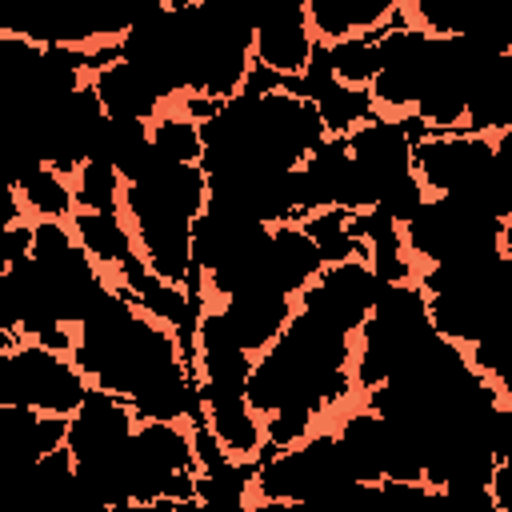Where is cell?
<instances>
[{
  "instance_id": "cell-2",
  "label": "cell",
  "mask_w": 512,
  "mask_h": 512,
  "mask_svg": "<svg viewBox=\"0 0 512 512\" xmlns=\"http://www.w3.org/2000/svg\"><path fill=\"white\" fill-rule=\"evenodd\" d=\"M92 88H96V96H100V104H104V112L112 120H144V124H152L168 108L164 92L128 60H116V64L100 68L92 76Z\"/></svg>"
},
{
  "instance_id": "cell-9",
  "label": "cell",
  "mask_w": 512,
  "mask_h": 512,
  "mask_svg": "<svg viewBox=\"0 0 512 512\" xmlns=\"http://www.w3.org/2000/svg\"><path fill=\"white\" fill-rule=\"evenodd\" d=\"M244 512H292L288 500H260V496H248Z\"/></svg>"
},
{
  "instance_id": "cell-4",
  "label": "cell",
  "mask_w": 512,
  "mask_h": 512,
  "mask_svg": "<svg viewBox=\"0 0 512 512\" xmlns=\"http://www.w3.org/2000/svg\"><path fill=\"white\" fill-rule=\"evenodd\" d=\"M324 256L320 248L308 240V232L300 224H272V248H268V272L276 280L280 292L300 296L320 272H324Z\"/></svg>"
},
{
  "instance_id": "cell-1",
  "label": "cell",
  "mask_w": 512,
  "mask_h": 512,
  "mask_svg": "<svg viewBox=\"0 0 512 512\" xmlns=\"http://www.w3.org/2000/svg\"><path fill=\"white\" fill-rule=\"evenodd\" d=\"M316 52V32L308 24V4H280L256 16V40H252V60L296 80L304 76L308 60Z\"/></svg>"
},
{
  "instance_id": "cell-7",
  "label": "cell",
  "mask_w": 512,
  "mask_h": 512,
  "mask_svg": "<svg viewBox=\"0 0 512 512\" xmlns=\"http://www.w3.org/2000/svg\"><path fill=\"white\" fill-rule=\"evenodd\" d=\"M316 108H320V120H324L328 136H352L356 128H364L376 116L372 92L368 88H348L340 80L316 100Z\"/></svg>"
},
{
  "instance_id": "cell-6",
  "label": "cell",
  "mask_w": 512,
  "mask_h": 512,
  "mask_svg": "<svg viewBox=\"0 0 512 512\" xmlns=\"http://www.w3.org/2000/svg\"><path fill=\"white\" fill-rule=\"evenodd\" d=\"M152 152L164 164H204V136L200 124L176 108H164L152 120Z\"/></svg>"
},
{
  "instance_id": "cell-3",
  "label": "cell",
  "mask_w": 512,
  "mask_h": 512,
  "mask_svg": "<svg viewBox=\"0 0 512 512\" xmlns=\"http://www.w3.org/2000/svg\"><path fill=\"white\" fill-rule=\"evenodd\" d=\"M68 224H72V232H76V244L96 260V268H100L104 276L116 272L124 260L140 256L136 232H132V224L124 220V212H84V208H76Z\"/></svg>"
},
{
  "instance_id": "cell-8",
  "label": "cell",
  "mask_w": 512,
  "mask_h": 512,
  "mask_svg": "<svg viewBox=\"0 0 512 512\" xmlns=\"http://www.w3.org/2000/svg\"><path fill=\"white\" fill-rule=\"evenodd\" d=\"M72 196H76V208H84V212H120L124 176L108 160H88L72 176Z\"/></svg>"
},
{
  "instance_id": "cell-10",
  "label": "cell",
  "mask_w": 512,
  "mask_h": 512,
  "mask_svg": "<svg viewBox=\"0 0 512 512\" xmlns=\"http://www.w3.org/2000/svg\"><path fill=\"white\" fill-rule=\"evenodd\" d=\"M508 512H512V508H508Z\"/></svg>"
},
{
  "instance_id": "cell-5",
  "label": "cell",
  "mask_w": 512,
  "mask_h": 512,
  "mask_svg": "<svg viewBox=\"0 0 512 512\" xmlns=\"http://www.w3.org/2000/svg\"><path fill=\"white\" fill-rule=\"evenodd\" d=\"M12 188H16V196L24 200L28 220H72V212H76L72 180L60 176V172H52L48 164H40V160H32V156L20 164Z\"/></svg>"
}]
</instances>
